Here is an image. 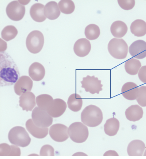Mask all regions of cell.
I'll return each instance as SVG.
<instances>
[{
    "label": "cell",
    "instance_id": "obj_1",
    "mask_svg": "<svg viewBox=\"0 0 146 159\" xmlns=\"http://www.w3.org/2000/svg\"><path fill=\"white\" fill-rule=\"evenodd\" d=\"M20 77L18 68L8 54H0V83L2 87L15 84Z\"/></svg>",
    "mask_w": 146,
    "mask_h": 159
},
{
    "label": "cell",
    "instance_id": "obj_2",
    "mask_svg": "<svg viewBox=\"0 0 146 159\" xmlns=\"http://www.w3.org/2000/svg\"><path fill=\"white\" fill-rule=\"evenodd\" d=\"M103 119V115L101 109L94 105H91L86 107L81 112V121L89 127L99 125Z\"/></svg>",
    "mask_w": 146,
    "mask_h": 159
},
{
    "label": "cell",
    "instance_id": "obj_3",
    "mask_svg": "<svg viewBox=\"0 0 146 159\" xmlns=\"http://www.w3.org/2000/svg\"><path fill=\"white\" fill-rule=\"evenodd\" d=\"M10 142L13 145L24 148L30 143L31 139L25 128L17 126L12 128L8 134Z\"/></svg>",
    "mask_w": 146,
    "mask_h": 159
},
{
    "label": "cell",
    "instance_id": "obj_4",
    "mask_svg": "<svg viewBox=\"0 0 146 159\" xmlns=\"http://www.w3.org/2000/svg\"><path fill=\"white\" fill-rule=\"evenodd\" d=\"M108 49L109 52L113 57L117 59L122 60L127 56L128 47L123 39L113 38L109 41Z\"/></svg>",
    "mask_w": 146,
    "mask_h": 159
},
{
    "label": "cell",
    "instance_id": "obj_5",
    "mask_svg": "<svg viewBox=\"0 0 146 159\" xmlns=\"http://www.w3.org/2000/svg\"><path fill=\"white\" fill-rule=\"evenodd\" d=\"M70 138L74 142L82 143L88 138L89 131L87 127L81 122H75L68 128Z\"/></svg>",
    "mask_w": 146,
    "mask_h": 159
},
{
    "label": "cell",
    "instance_id": "obj_6",
    "mask_svg": "<svg viewBox=\"0 0 146 159\" xmlns=\"http://www.w3.org/2000/svg\"><path fill=\"white\" fill-rule=\"evenodd\" d=\"M44 38L41 32L38 30L31 31L27 37L26 44L28 51L33 54L40 52L43 47Z\"/></svg>",
    "mask_w": 146,
    "mask_h": 159
},
{
    "label": "cell",
    "instance_id": "obj_7",
    "mask_svg": "<svg viewBox=\"0 0 146 159\" xmlns=\"http://www.w3.org/2000/svg\"><path fill=\"white\" fill-rule=\"evenodd\" d=\"M31 116L34 123L39 128H47L52 124V117L47 111L40 109L38 107L33 109Z\"/></svg>",
    "mask_w": 146,
    "mask_h": 159
},
{
    "label": "cell",
    "instance_id": "obj_8",
    "mask_svg": "<svg viewBox=\"0 0 146 159\" xmlns=\"http://www.w3.org/2000/svg\"><path fill=\"white\" fill-rule=\"evenodd\" d=\"M7 16L11 20L19 21L23 18L25 13V6L18 1H14L10 3L6 9Z\"/></svg>",
    "mask_w": 146,
    "mask_h": 159
},
{
    "label": "cell",
    "instance_id": "obj_9",
    "mask_svg": "<svg viewBox=\"0 0 146 159\" xmlns=\"http://www.w3.org/2000/svg\"><path fill=\"white\" fill-rule=\"evenodd\" d=\"M49 133L52 140L58 143L66 141L69 137L68 127L62 124L53 125L50 128Z\"/></svg>",
    "mask_w": 146,
    "mask_h": 159
},
{
    "label": "cell",
    "instance_id": "obj_10",
    "mask_svg": "<svg viewBox=\"0 0 146 159\" xmlns=\"http://www.w3.org/2000/svg\"><path fill=\"white\" fill-rule=\"evenodd\" d=\"M81 83L82 87L84 88L85 91L92 94H98L102 90L103 85L101 84V80H99L98 78L95 77L94 76L87 75L86 77L83 78Z\"/></svg>",
    "mask_w": 146,
    "mask_h": 159
},
{
    "label": "cell",
    "instance_id": "obj_11",
    "mask_svg": "<svg viewBox=\"0 0 146 159\" xmlns=\"http://www.w3.org/2000/svg\"><path fill=\"white\" fill-rule=\"evenodd\" d=\"M33 82L28 76H22L15 84L14 90L16 93L21 96L24 93L30 92L32 89Z\"/></svg>",
    "mask_w": 146,
    "mask_h": 159
},
{
    "label": "cell",
    "instance_id": "obj_12",
    "mask_svg": "<svg viewBox=\"0 0 146 159\" xmlns=\"http://www.w3.org/2000/svg\"><path fill=\"white\" fill-rule=\"evenodd\" d=\"M130 55L138 59L146 57V42L143 40H138L133 42L129 49Z\"/></svg>",
    "mask_w": 146,
    "mask_h": 159
},
{
    "label": "cell",
    "instance_id": "obj_13",
    "mask_svg": "<svg viewBox=\"0 0 146 159\" xmlns=\"http://www.w3.org/2000/svg\"><path fill=\"white\" fill-rule=\"evenodd\" d=\"M19 102L23 111H31L36 106L35 95L31 92L24 93L19 97Z\"/></svg>",
    "mask_w": 146,
    "mask_h": 159
},
{
    "label": "cell",
    "instance_id": "obj_14",
    "mask_svg": "<svg viewBox=\"0 0 146 159\" xmlns=\"http://www.w3.org/2000/svg\"><path fill=\"white\" fill-rule=\"evenodd\" d=\"M91 45L90 41L85 38L79 39L75 43L74 50L77 56L79 57H84L90 52Z\"/></svg>",
    "mask_w": 146,
    "mask_h": 159
},
{
    "label": "cell",
    "instance_id": "obj_15",
    "mask_svg": "<svg viewBox=\"0 0 146 159\" xmlns=\"http://www.w3.org/2000/svg\"><path fill=\"white\" fill-rule=\"evenodd\" d=\"M124 98L130 101L137 99L139 93V88L135 83L128 82L124 84L121 89Z\"/></svg>",
    "mask_w": 146,
    "mask_h": 159
},
{
    "label": "cell",
    "instance_id": "obj_16",
    "mask_svg": "<svg viewBox=\"0 0 146 159\" xmlns=\"http://www.w3.org/2000/svg\"><path fill=\"white\" fill-rule=\"evenodd\" d=\"M67 108V104L64 100L61 99L53 100L52 106L47 111L52 117L57 118L64 114Z\"/></svg>",
    "mask_w": 146,
    "mask_h": 159
},
{
    "label": "cell",
    "instance_id": "obj_17",
    "mask_svg": "<svg viewBox=\"0 0 146 159\" xmlns=\"http://www.w3.org/2000/svg\"><path fill=\"white\" fill-rule=\"evenodd\" d=\"M26 127L27 129L31 135L37 139H43L48 135V129L42 128L36 126L32 120L29 119L26 121Z\"/></svg>",
    "mask_w": 146,
    "mask_h": 159
},
{
    "label": "cell",
    "instance_id": "obj_18",
    "mask_svg": "<svg viewBox=\"0 0 146 159\" xmlns=\"http://www.w3.org/2000/svg\"><path fill=\"white\" fill-rule=\"evenodd\" d=\"M45 74V68L39 63L34 62L29 67V75L34 81H39L42 80Z\"/></svg>",
    "mask_w": 146,
    "mask_h": 159
},
{
    "label": "cell",
    "instance_id": "obj_19",
    "mask_svg": "<svg viewBox=\"0 0 146 159\" xmlns=\"http://www.w3.org/2000/svg\"><path fill=\"white\" fill-rule=\"evenodd\" d=\"M145 148V144L142 141L133 140L128 145L127 153L129 156H142Z\"/></svg>",
    "mask_w": 146,
    "mask_h": 159
},
{
    "label": "cell",
    "instance_id": "obj_20",
    "mask_svg": "<svg viewBox=\"0 0 146 159\" xmlns=\"http://www.w3.org/2000/svg\"><path fill=\"white\" fill-rule=\"evenodd\" d=\"M44 13L46 18L50 20H54L60 16L61 11L57 2L51 1L48 2L44 7Z\"/></svg>",
    "mask_w": 146,
    "mask_h": 159
},
{
    "label": "cell",
    "instance_id": "obj_21",
    "mask_svg": "<svg viewBox=\"0 0 146 159\" xmlns=\"http://www.w3.org/2000/svg\"><path fill=\"white\" fill-rule=\"evenodd\" d=\"M44 5L40 3H35L31 7L30 14L34 21L41 23L46 20L47 18L44 13Z\"/></svg>",
    "mask_w": 146,
    "mask_h": 159
},
{
    "label": "cell",
    "instance_id": "obj_22",
    "mask_svg": "<svg viewBox=\"0 0 146 159\" xmlns=\"http://www.w3.org/2000/svg\"><path fill=\"white\" fill-rule=\"evenodd\" d=\"M143 109L138 105H132L125 111L126 118L129 121L135 122L142 119L143 115Z\"/></svg>",
    "mask_w": 146,
    "mask_h": 159
},
{
    "label": "cell",
    "instance_id": "obj_23",
    "mask_svg": "<svg viewBox=\"0 0 146 159\" xmlns=\"http://www.w3.org/2000/svg\"><path fill=\"white\" fill-rule=\"evenodd\" d=\"M126 24L121 21L114 22L111 27V33L114 37L121 38L125 36L128 31Z\"/></svg>",
    "mask_w": 146,
    "mask_h": 159
},
{
    "label": "cell",
    "instance_id": "obj_24",
    "mask_svg": "<svg viewBox=\"0 0 146 159\" xmlns=\"http://www.w3.org/2000/svg\"><path fill=\"white\" fill-rule=\"evenodd\" d=\"M130 29L131 33L135 36H144L146 34V23L142 20H136L131 23Z\"/></svg>",
    "mask_w": 146,
    "mask_h": 159
},
{
    "label": "cell",
    "instance_id": "obj_25",
    "mask_svg": "<svg viewBox=\"0 0 146 159\" xmlns=\"http://www.w3.org/2000/svg\"><path fill=\"white\" fill-rule=\"evenodd\" d=\"M120 122L114 117L108 119L104 125V131L107 135L113 136L116 135L120 129Z\"/></svg>",
    "mask_w": 146,
    "mask_h": 159
},
{
    "label": "cell",
    "instance_id": "obj_26",
    "mask_svg": "<svg viewBox=\"0 0 146 159\" xmlns=\"http://www.w3.org/2000/svg\"><path fill=\"white\" fill-rule=\"evenodd\" d=\"M53 100L51 95L43 94L36 97V102L39 108L43 111H48L52 106Z\"/></svg>",
    "mask_w": 146,
    "mask_h": 159
},
{
    "label": "cell",
    "instance_id": "obj_27",
    "mask_svg": "<svg viewBox=\"0 0 146 159\" xmlns=\"http://www.w3.org/2000/svg\"><path fill=\"white\" fill-rule=\"evenodd\" d=\"M68 107L73 111L78 112L82 108V99L81 96L77 94H73L70 95L67 101Z\"/></svg>",
    "mask_w": 146,
    "mask_h": 159
},
{
    "label": "cell",
    "instance_id": "obj_28",
    "mask_svg": "<svg viewBox=\"0 0 146 159\" xmlns=\"http://www.w3.org/2000/svg\"><path fill=\"white\" fill-rule=\"evenodd\" d=\"M141 66L142 65L140 61L134 58L126 61L125 63L126 72L131 75H137Z\"/></svg>",
    "mask_w": 146,
    "mask_h": 159
},
{
    "label": "cell",
    "instance_id": "obj_29",
    "mask_svg": "<svg viewBox=\"0 0 146 159\" xmlns=\"http://www.w3.org/2000/svg\"><path fill=\"white\" fill-rule=\"evenodd\" d=\"M84 34L88 40H95L100 35V30L99 26L96 24H91L87 26L85 28Z\"/></svg>",
    "mask_w": 146,
    "mask_h": 159
},
{
    "label": "cell",
    "instance_id": "obj_30",
    "mask_svg": "<svg viewBox=\"0 0 146 159\" xmlns=\"http://www.w3.org/2000/svg\"><path fill=\"white\" fill-rule=\"evenodd\" d=\"M18 34V31L15 27L8 25L5 27L2 30L1 36L4 40L9 41L16 37Z\"/></svg>",
    "mask_w": 146,
    "mask_h": 159
},
{
    "label": "cell",
    "instance_id": "obj_31",
    "mask_svg": "<svg viewBox=\"0 0 146 159\" xmlns=\"http://www.w3.org/2000/svg\"><path fill=\"white\" fill-rule=\"evenodd\" d=\"M60 11L66 14H71L75 11L74 2L71 0H62L58 3Z\"/></svg>",
    "mask_w": 146,
    "mask_h": 159
},
{
    "label": "cell",
    "instance_id": "obj_32",
    "mask_svg": "<svg viewBox=\"0 0 146 159\" xmlns=\"http://www.w3.org/2000/svg\"><path fill=\"white\" fill-rule=\"evenodd\" d=\"M137 101L141 107H146V86H142L139 88V93Z\"/></svg>",
    "mask_w": 146,
    "mask_h": 159
},
{
    "label": "cell",
    "instance_id": "obj_33",
    "mask_svg": "<svg viewBox=\"0 0 146 159\" xmlns=\"http://www.w3.org/2000/svg\"><path fill=\"white\" fill-rule=\"evenodd\" d=\"M118 2L121 8L126 11L132 9L135 3V0H118Z\"/></svg>",
    "mask_w": 146,
    "mask_h": 159
},
{
    "label": "cell",
    "instance_id": "obj_34",
    "mask_svg": "<svg viewBox=\"0 0 146 159\" xmlns=\"http://www.w3.org/2000/svg\"><path fill=\"white\" fill-rule=\"evenodd\" d=\"M41 156H54V149L49 145L43 146L40 151Z\"/></svg>",
    "mask_w": 146,
    "mask_h": 159
},
{
    "label": "cell",
    "instance_id": "obj_35",
    "mask_svg": "<svg viewBox=\"0 0 146 159\" xmlns=\"http://www.w3.org/2000/svg\"><path fill=\"white\" fill-rule=\"evenodd\" d=\"M11 150V146L8 144L3 143L1 144V153L0 156H8L10 154Z\"/></svg>",
    "mask_w": 146,
    "mask_h": 159
},
{
    "label": "cell",
    "instance_id": "obj_36",
    "mask_svg": "<svg viewBox=\"0 0 146 159\" xmlns=\"http://www.w3.org/2000/svg\"><path fill=\"white\" fill-rule=\"evenodd\" d=\"M138 75L141 81L146 84V66H143L140 68Z\"/></svg>",
    "mask_w": 146,
    "mask_h": 159
},
{
    "label": "cell",
    "instance_id": "obj_37",
    "mask_svg": "<svg viewBox=\"0 0 146 159\" xmlns=\"http://www.w3.org/2000/svg\"><path fill=\"white\" fill-rule=\"evenodd\" d=\"M11 150L10 156H20L21 155V150L18 146L15 145H11Z\"/></svg>",
    "mask_w": 146,
    "mask_h": 159
},
{
    "label": "cell",
    "instance_id": "obj_38",
    "mask_svg": "<svg viewBox=\"0 0 146 159\" xmlns=\"http://www.w3.org/2000/svg\"><path fill=\"white\" fill-rule=\"evenodd\" d=\"M118 156L119 155L115 151L112 150H109L106 152L104 154V156Z\"/></svg>",
    "mask_w": 146,
    "mask_h": 159
},
{
    "label": "cell",
    "instance_id": "obj_39",
    "mask_svg": "<svg viewBox=\"0 0 146 159\" xmlns=\"http://www.w3.org/2000/svg\"><path fill=\"white\" fill-rule=\"evenodd\" d=\"M144 156H146V149L145 150L144 154Z\"/></svg>",
    "mask_w": 146,
    "mask_h": 159
}]
</instances>
